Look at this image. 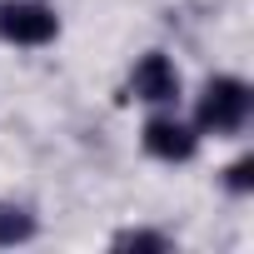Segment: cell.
Returning <instances> with one entry per match:
<instances>
[{"label":"cell","mask_w":254,"mask_h":254,"mask_svg":"<svg viewBox=\"0 0 254 254\" xmlns=\"http://www.w3.org/2000/svg\"><path fill=\"white\" fill-rule=\"evenodd\" d=\"M249 115V85L244 80H209L204 100H199V125L214 135H234Z\"/></svg>","instance_id":"6da1fadb"},{"label":"cell","mask_w":254,"mask_h":254,"mask_svg":"<svg viewBox=\"0 0 254 254\" xmlns=\"http://www.w3.org/2000/svg\"><path fill=\"white\" fill-rule=\"evenodd\" d=\"M55 30H60V20L45 5H35V0L0 5V35L15 40V45H45V40H55Z\"/></svg>","instance_id":"7a4b0ae2"},{"label":"cell","mask_w":254,"mask_h":254,"mask_svg":"<svg viewBox=\"0 0 254 254\" xmlns=\"http://www.w3.org/2000/svg\"><path fill=\"white\" fill-rule=\"evenodd\" d=\"M130 90H135L140 100L170 105V100L180 95V75H175V65H170L165 55H145V60L135 65V80H130Z\"/></svg>","instance_id":"3957f363"},{"label":"cell","mask_w":254,"mask_h":254,"mask_svg":"<svg viewBox=\"0 0 254 254\" xmlns=\"http://www.w3.org/2000/svg\"><path fill=\"white\" fill-rule=\"evenodd\" d=\"M145 150L155 155V160H190L194 155V135L185 130L180 120H150L145 125Z\"/></svg>","instance_id":"277c9868"},{"label":"cell","mask_w":254,"mask_h":254,"mask_svg":"<svg viewBox=\"0 0 254 254\" xmlns=\"http://www.w3.org/2000/svg\"><path fill=\"white\" fill-rule=\"evenodd\" d=\"M35 234V219L15 204H0V244H25Z\"/></svg>","instance_id":"5b68a950"},{"label":"cell","mask_w":254,"mask_h":254,"mask_svg":"<svg viewBox=\"0 0 254 254\" xmlns=\"http://www.w3.org/2000/svg\"><path fill=\"white\" fill-rule=\"evenodd\" d=\"M115 249H170V239L155 234V229H120L115 234Z\"/></svg>","instance_id":"8992f818"},{"label":"cell","mask_w":254,"mask_h":254,"mask_svg":"<svg viewBox=\"0 0 254 254\" xmlns=\"http://www.w3.org/2000/svg\"><path fill=\"white\" fill-rule=\"evenodd\" d=\"M229 190H234V194H249V190H254V160H249V155L229 165Z\"/></svg>","instance_id":"52a82bcc"}]
</instances>
